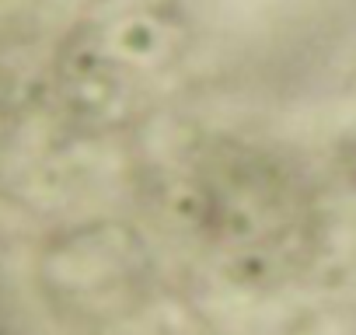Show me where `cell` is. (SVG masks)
<instances>
[{"label":"cell","instance_id":"cell-1","mask_svg":"<svg viewBox=\"0 0 356 335\" xmlns=\"http://www.w3.org/2000/svg\"><path fill=\"white\" fill-rule=\"evenodd\" d=\"M353 140H356V129H353Z\"/></svg>","mask_w":356,"mask_h":335}]
</instances>
